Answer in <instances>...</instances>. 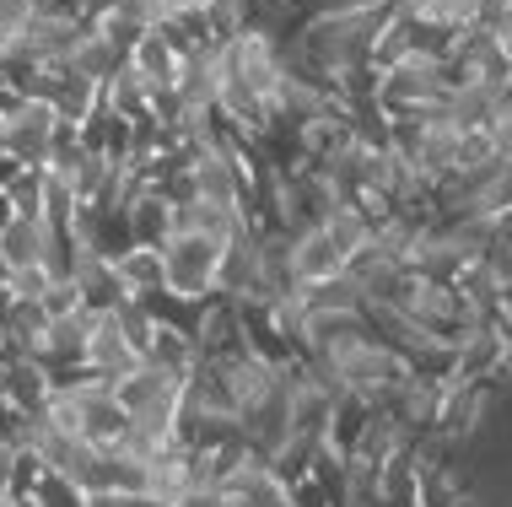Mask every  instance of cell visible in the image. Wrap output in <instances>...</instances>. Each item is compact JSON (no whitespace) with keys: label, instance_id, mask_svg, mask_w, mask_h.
Wrapping results in <instances>:
<instances>
[{"label":"cell","instance_id":"cell-5","mask_svg":"<svg viewBox=\"0 0 512 507\" xmlns=\"http://www.w3.org/2000/svg\"><path fill=\"white\" fill-rule=\"evenodd\" d=\"M146 356L141 346L130 340V330L119 324V308L114 313H92V330H87V373L103 378V383H119L124 373H135Z\"/></svg>","mask_w":512,"mask_h":507},{"label":"cell","instance_id":"cell-16","mask_svg":"<svg viewBox=\"0 0 512 507\" xmlns=\"http://www.w3.org/2000/svg\"><path fill=\"white\" fill-rule=\"evenodd\" d=\"M114 265H119V281H124V292H130V297L162 292V249H151V243H135L130 254L114 259Z\"/></svg>","mask_w":512,"mask_h":507},{"label":"cell","instance_id":"cell-7","mask_svg":"<svg viewBox=\"0 0 512 507\" xmlns=\"http://www.w3.org/2000/svg\"><path fill=\"white\" fill-rule=\"evenodd\" d=\"M38 98L54 103V114H60L65 125H87L103 108V87L87 81L81 71H71V65H54V71H44V81H38Z\"/></svg>","mask_w":512,"mask_h":507},{"label":"cell","instance_id":"cell-1","mask_svg":"<svg viewBox=\"0 0 512 507\" xmlns=\"http://www.w3.org/2000/svg\"><path fill=\"white\" fill-rule=\"evenodd\" d=\"M221 249L227 243L211 238L200 227H178L168 243H162V286L184 303H211L221 286Z\"/></svg>","mask_w":512,"mask_h":507},{"label":"cell","instance_id":"cell-10","mask_svg":"<svg viewBox=\"0 0 512 507\" xmlns=\"http://www.w3.org/2000/svg\"><path fill=\"white\" fill-rule=\"evenodd\" d=\"M130 232H135V243H151V249H162V243L178 232V205L168 189H157V184H141L130 195Z\"/></svg>","mask_w":512,"mask_h":507},{"label":"cell","instance_id":"cell-2","mask_svg":"<svg viewBox=\"0 0 512 507\" xmlns=\"http://www.w3.org/2000/svg\"><path fill=\"white\" fill-rule=\"evenodd\" d=\"M184 389H189V378H173V373H162V367H151V362H141L135 373H124L114 383V394L124 400V410L135 416V427H151L162 437H173V427H178Z\"/></svg>","mask_w":512,"mask_h":507},{"label":"cell","instance_id":"cell-9","mask_svg":"<svg viewBox=\"0 0 512 507\" xmlns=\"http://www.w3.org/2000/svg\"><path fill=\"white\" fill-rule=\"evenodd\" d=\"M292 265H297V281L302 286H318V281H335L351 270V259L340 254V243L324 232V222L292 232Z\"/></svg>","mask_w":512,"mask_h":507},{"label":"cell","instance_id":"cell-17","mask_svg":"<svg viewBox=\"0 0 512 507\" xmlns=\"http://www.w3.org/2000/svg\"><path fill=\"white\" fill-rule=\"evenodd\" d=\"M0 195H6L11 216H44V168H22Z\"/></svg>","mask_w":512,"mask_h":507},{"label":"cell","instance_id":"cell-15","mask_svg":"<svg viewBox=\"0 0 512 507\" xmlns=\"http://www.w3.org/2000/svg\"><path fill=\"white\" fill-rule=\"evenodd\" d=\"M324 232H329V238L340 243V254H345V259H356V254H362L372 238H378V222H372V216L362 211V205L340 200L335 211L324 216Z\"/></svg>","mask_w":512,"mask_h":507},{"label":"cell","instance_id":"cell-3","mask_svg":"<svg viewBox=\"0 0 512 507\" xmlns=\"http://www.w3.org/2000/svg\"><path fill=\"white\" fill-rule=\"evenodd\" d=\"M54 135H60V114H54V103L27 98L17 114L0 125V152H6L11 162H22V168H49Z\"/></svg>","mask_w":512,"mask_h":507},{"label":"cell","instance_id":"cell-12","mask_svg":"<svg viewBox=\"0 0 512 507\" xmlns=\"http://www.w3.org/2000/svg\"><path fill=\"white\" fill-rule=\"evenodd\" d=\"M87 27L92 22H65V17H38L33 22V33L22 38L27 54H33L38 65H71L76 60V49H81V38H87Z\"/></svg>","mask_w":512,"mask_h":507},{"label":"cell","instance_id":"cell-24","mask_svg":"<svg viewBox=\"0 0 512 507\" xmlns=\"http://www.w3.org/2000/svg\"><path fill=\"white\" fill-rule=\"evenodd\" d=\"M6 507H33V502H6Z\"/></svg>","mask_w":512,"mask_h":507},{"label":"cell","instance_id":"cell-14","mask_svg":"<svg viewBox=\"0 0 512 507\" xmlns=\"http://www.w3.org/2000/svg\"><path fill=\"white\" fill-rule=\"evenodd\" d=\"M124 65H130V54H124L119 44H108L98 27H87V38H81V49H76V60H71V71H81L87 81L108 87V81H114Z\"/></svg>","mask_w":512,"mask_h":507},{"label":"cell","instance_id":"cell-20","mask_svg":"<svg viewBox=\"0 0 512 507\" xmlns=\"http://www.w3.org/2000/svg\"><path fill=\"white\" fill-rule=\"evenodd\" d=\"M38 17H65V22H92V0H38Z\"/></svg>","mask_w":512,"mask_h":507},{"label":"cell","instance_id":"cell-21","mask_svg":"<svg viewBox=\"0 0 512 507\" xmlns=\"http://www.w3.org/2000/svg\"><path fill=\"white\" fill-rule=\"evenodd\" d=\"M11 470H17V443H0V507L11 502Z\"/></svg>","mask_w":512,"mask_h":507},{"label":"cell","instance_id":"cell-18","mask_svg":"<svg viewBox=\"0 0 512 507\" xmlns=\"http://www.w3.org/2000/svg\"><path fill=\"white\" fill-rule=\"evenodd\" d=\"M38 22V0H0V49L22 44Z\"/></svg>","mask_w":512,"mask_h":507},{"label":"cell","instance_id":"cell-19","mask_svg":"<svg viewBox=\"0 0 512 507\" xmlns=\"http://www.w3.org/2000/svg\"><path fill=\"white\" fill-rule=\"evenodd\" d=\"M49 286H54L49 265H27V270H11V276H6V292L11 297H44Z\"/></svg>","mask_w":512,"mask_h":507},{"label":"cell","instance_id":"cell-23","mask_svg":"<svg viewBox=\"0 0 512 507\" xmlns=\"http://www.w3.org/2000/svg\"><path fill=\"white\" fill-rule=\"evenodd\" d=\"M205 6H221V0H200V11H205Z\"/></svg>","mask_w":512,"mask_h":507},{"label":"cell","instance_id":"cell-11","mask_svg":"<svg viewBox=\"0 0 512 507\" xmlns=\"http://www.w3.org/2000/svg\"><path fill=\"white\" fill-rule=\"evenodd\" d=\"M76 292H81V303H87V313H114L130 303V292H124V281H119V265L114 259H103V254H87L81 249L76 259Z\"/></svg>","mask_w":512,"mask_h":507},{"label":"cell","instance_id":"cell-22","mask_svg":"<svg viewBox=\"0 0 512 507\" xmlns=\"http://www.w3.org/2000/svg\"><path fill=\"white\" fill-rule=\"evenodd\" d=\"M108 6H119V0H92V17H98V11H108Z\"/></svg>","mask_w":512,"mask_h":507},{"label":"cell","instance_id":"cell-13","mask_svg":"<svg viewBox=\"0 0 512 507\" xmlns=\"http://www.w3.org/2000/svg\"><path fill=\"white\" fill-rule=\"evenodd\" d=\"M151 92H157V87H151V81L135 71V65H124V71L103 87V103L114 108L119 119H130V125H151V119H157V108H151Z\"/></svg>","mask_w":512,"mask_h":507},{"label":"cell","instance_id":"cell-6","mask_svg":"<svg viewBox=\"0 0 512 507\" xmlns=\"http://www.w3.org/2000/svg\"><path fill=\"white\" fill-rule=\"evenodd\" d=\"M259 292H265V265H259V227L248 222L243 232H232L227 249H221V286H216V297L259 303Z\"/></svg>","mask_w":512,"mask_h":507},{"label":"cell","instance_id":"cell-8","mask_svg":"<svg viewBox=\"0 0 512 507\" xmlns=\"http://www.w3.org/2000/svg\"><path fill=\"white\" fill-rule=\"evenodd\" d=\"M49 249H54V227L44 216H6V227H0V270L6 276L27 265H49Z\"/></svg>","mask_w":512,"mask_h":507},{"label":"cell","instance_id":"cell-4","mask_svg":"<svg viewBox=\"0 0 512 507\" xmlns=\"http://www.w3.org/2000/svg\"><path fill=\"white\" fill-rule=\"evenodd\" d=\"M0 400L17 421L38 416V410H49L54 400V378L49 367L38 362V356H22V351H0Z\"/></svg>","mask_w":512,"mask_h":507}]
</instances>
